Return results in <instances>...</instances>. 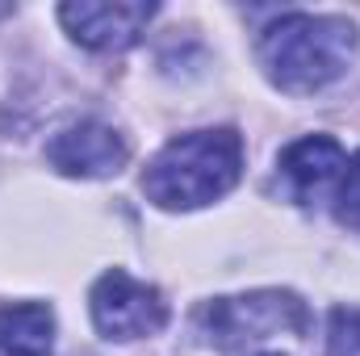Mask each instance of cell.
Instances as JSON below:
<instances>
[{
  "label": "cell",
  "mask_w": 360,
  "mask_h": 356,
  "mask_svg": "<svg viewBox=\"0 0 360 356\" xmlns=\"http://www.w3.org/2000/svg\"><path fill=\"white\" fill-rule=\"evenodd\" d=\"M356 59V25L331 13H285L260 34V68L281 92L306 96L340 80Z\"/></svg>",
  "instance_id": "1"
},
{
  "label": "cell",
  "mask_w": 360,
  "mask_h": 356,
  "mask_svg": "<svg viewBox=\"0 0 360 356\" xmlns=\"http://www.w3.org/2000/svg\"><path fill=\"white\" fill-rule=\"evenodd\" d=\"M243 177V139L231 126L172 139L143 172V193L160 210H201L226 197Z\"/></svg>",
  "instance_id": "2"
},
{
  "label": "cell",
  "mask_w": 360,
  "mask_h": 356,
  "mask_svg": "<svg viewBox=\"0 0 360 356\" xmlns=\"http://www.w3.org/2000/svg\"><path fill=\"white\" fill-rule=\"evenodd\" d=\"M201 327L218 348L264 356L269 336H302L306 310L293 293H248V298H218L201 310Z\"/></svg>",
  "instance_id": "3"
},
{
  "label": "cell",
  "mask_w": 360,
  "mask_h": 356,
  "mask_svg": "<svg viewBox=\"0 0 360 356\" xmlns=\"http://www.w3.org/2000/svg\"><path fill=\"white\" fill-rule=\"evenodd\" d=\"M92 323L105 340H147L155 331H164L168 323V302L155 285L130 276L126 268H109L89 293Z\"/></svg>",
  "instance_id": "4"
},
{
  "label": "cell",
  "mask_w": 360,
  "mask_h": 356,
  "mask_svg": "<svg viewBox=\"0 0 360 356\" xmlns=\"http://www.w3.org/2000/svg\"><path fill=\"white\" fill-rule=\"evenodd\" d=\"M151 17H155V4H143V0H80V4L59 8L63 30L89 51L130 46L147 30Z\"/></svg>",
  "instance_id": "5"
},
{
  "label": "cell",
  "mask_w": 360,
  "mask_h": 356,
  "mask_svg": "<svg viewBox=\"0 0 360 356\" xmlns=\"http://www.w3.org/2000/svg\"><path fill=\"white\" fill-rule=\"evenodd\" d=\"M126 160H130L126 139L105 122H76V126L59 130L46 143V164L59 168L63 177H80V180L113 177V172L126 168Z\"/></svg>",
  "instance_id": "6"
},
{
  "label": "cell",
  "mask_w": 360,
  "mask_h": 356,
  "mask_svg": "<svg viewBox=\"0 0 360 356\" xmlns=\"http://www.w3.org/2000/svg\"><path fill=\"white\" fill-rule=\"evenodd\" d=\"M348 168V155L344 147L331 139V134H310V139H297L281 151L276 160V172L281 184L293 201H314L331 180Z\"/></svg>",
  "instance_id": "7"
},
{
  "label": "cell",
  "mask_w": 360,
  "mask_h": 356,
  "mask_svg": "<svg viewBox=\"0 0 360 356\" xmlns=\"http://www.w3.org/2000/svg\"><path fill=\"white\" fill-rule=\"evenodd\" d=\"M55 310L46 302H21L0 310V352L4 356H51Z\"/></svg>",
  "instance_id": "8"
},
{
  "label": "cell",
  "mask_w": 360,
  "mask_h": 356,
  "mask_svg": "<svg viewBox=\"0 0 360 356\" xmlns=\"http://www.w3.org/2000/svg\"><path fill=\"white\" fill-rule=\"evenodd\" d=\"M335 218L344 227L360 231V151L348 160L344 180H340V193H335Z\"/></svg>",
  "instance_id": "9"
},
{
  "label": "cell",
  "mask_w": 360,
  "mask_h": 356,
  "mask_svg": "<svg viewBox=\"0 0 360 356\" xmlns=\"http://www.w3.org/2000/svg\"><path fill=\"white\" fill-rule=\"evenodd\" d=\"M331 356H360V306H340L331 314Z\"/></svg>",
  "instance_id": "10"
}]
</instances>
